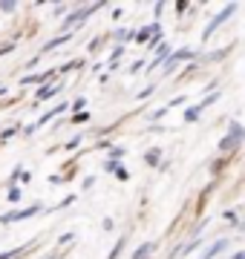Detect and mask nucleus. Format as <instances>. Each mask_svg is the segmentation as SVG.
Here are the masks:
<instances>
[{
    "instance_id": "obj_1",
    "label": "nucleus",
    "mask_w": 245,
    "mask_h": 259,
    "mask_svg": "<svg viewBox=\"0 0 245 259\" xmlns=\"http://www.w3.org/2000/svg\"><path fill=\"white\" fill-rule=\"evenodd\" d=\"M150 250H153V248H150V245H144V248H142V250H139V253H136V259H144V256H147V253H150Z\"/></svg>"
}]
</instances>
